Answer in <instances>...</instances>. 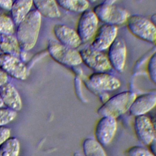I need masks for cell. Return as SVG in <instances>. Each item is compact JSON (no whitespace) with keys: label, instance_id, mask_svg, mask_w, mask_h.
<instances>
[{"label":"cell","instance_id":"52a82bcc","mask_svg":"<svg viewBox=\"0 0 156 156\" xmlns=\"http://www.w3.org/2000/svg\"><path fill=\"white\" fill-rule=\"evenodd\" d=\"M99 22V20L93 10H87L80 14L76 31L82 43L92 40L98 29Z\"/></svg>","mask_w":156,"mask_h":156},{"label":"cell","instance_id":"9c48e42d","mask_svg":"<svg viewBox=\"0 0 156 156\" xmlns=\"http://www.w3.org/2000/svg\"><path fill=\"white\" fill-rule=\"evenodd\" d=\"M118 32V26L103 24L98 27L92 39L90 46L100 51L108 49L117 38Z\"/></svg>","mask_w":156,"mask_h":156},{"label":"cell","instance_id":"9a60e30c","mask_svg":"<svg viewBox=\"0 0 156 156\" xmlns=\"http://www.w3.org/2000/svg\"><path fill=\"white\" fill-rule=\"evenodd\" d=\"M0 98L6 107L16 112L21 109V96L12 83L6 82L0 87Z\"/></svg>","mask_w":156,"mask_h":156},{"label":"cell","instance_id":"7a4b0ae2","mask_svg":"<svg viewBox=\"0 0 156 156\" xmlns=\"http://www.w3.org/2000/svg\"><path fill=\"white\" fill-rule=\"evenodd\" d=\"M131 91L119 93L108 99L98 109L97 113L101 116H110L116 119L127 112L136 98Z\"/></svg>","mask_w":156,"mask_h":156},{"label":"cell","instance_id":"8fae6325","mask_svg":"<svg viewBox=\"0 0 156 156\" xmlns=\"http://www.w3.org/2000/svg\"><path fill=\"white\" fill-rule=\"evenodd\" d=\"M107 57L112 66L115 70L119 73L124 71L126 58H127V47L124 40L118 37L108 49Z\"/></svg>","mask_w":156,"mask_h":156},{"label":"cell","instance_id":"3957f363","mask_svg":"<svg viewBox=\"0 0 156 156\" xmlns=\"http://www.w3.org/2000/svg\"><path fill=\"white\" fill-rule=\"evenodd\" d=\"M126 25L129 31L135 37L155 44L156 26L151 19L136 14L130 15Z\"/></svg>","mask_w":156,"mask_h":156},{"label":"cell","instance_id":"d6a6232c","mask_svg":"<svg viewBox=\"0 0 156 156\" xmlns=\"http://www.w3.org/2000/svg\"><path fill=\"white\" fill-rule=\"evenodd\" d=\"M73 156H84V155H83V154H80L79 152H75Z\"/></svg>","mask_w":156,"mask_h":156},{"label":"cell","instance_id":"ffe728a7","mask_svg":"<svg viewBox=\"0 0 156 156\" xmlns=\"http://www.w3.org/2000/svg\"><path fill=\"white\" fill-rule=\"evenodd\" d=\"M57 5L71 12L82 13L90 7L87 0H55Z\"/></svg>","mask_w":156,"mask_h":156},{"label":"cell","instance_id":"4fadbf2b","mask_svg":"<svg viewBox=\"0 0 156 156\" xmlns=\"http://www.w3.org/2000/svg\"><path fill=\"white\" fill-rule=\"evenodd\" d=\"M134 130L138 139L146 146H149L155 139L154 124L145 115L135 116Z\"/></svg>","mask_w":156,"mask_h":156},{"label":"cell","instance_id":"f546056e","mask_svg":"<svg viewBox=\"0 0 156 156\" xmlns=\"http://www.w3.org/2000/svg\"><path fill=\"white\" fill-rule=\"evenodd\" d=\"M149 149L154 155L156 156V138H155L149 144Z\"/></svg>","mask_w":156,"mask_h":156},{"label":"cell","instance_id":"83f0119b","mask_svg":"<svg viewBox=\"0 0 156 156\" xmlns=\"http://www.w3.org/2000/svg\"><path fill=\"white\" fill-rule=\"evenodd\" d=\"M13 0H0V9L10 11Z\"/></svg>","mask_w":156,"mask_h":156},{"label":"cell","instance_id":"1f68e13d","mask_svg":"<svg viewBox=\"0 0 156 156\" xmlns=\"http://www.w3.org/2000/svg\"><path fill=\"white\" fill-rule=\"evenodd\" d=\"M117 0H105L104 2L108 3V4H115V2Z\"/></svg>","mask_w":156,"mask_h":156},{"label":"cell","instance_id":"6da1fadb","mask_svg":"<svg viewBox=\"0 0 156 156\" xmlns=\"http://www.w3.org/2000/svg\"><path fill=\"white\" fill-rule=\"evenodd\" d=\"M41 17L37 10H32L17 26L15 36L22 51H29L35 46L41 27Z\"/></svg>","mask_w":156,"mask_h":156},{"label":"cell","instance_id":"d6986e66","mask_svg":"<svg viewBox=\"0 0 156 156\" xmlns=\"http://www.w3.org/2000/svg\"><path fill=\"white\" fill-rule=\"evenodd\" d=\"M0 50L4 54L18 57L21 52L18 41L13 34H0Z\"/></svg>","mask_w":156,"mask_h":156},{"label":"cell","instance_id":"ac0fdd59","mask_svg":"<svg viewBox=\"0 0 156 156\" xmlns=\"http://www.w3.org/2000/svg\"><path fill=\"white\" fill-rule=\"evenodd\" d=\"M33 0H13L10 15L15 24L18 26L31 11Z\"/></svg>","mask_w":156,"mask_h":156},{"label":"cell","instance_id":"484cf974","mask_svg":"<svg viewBox=\"0 0 156 156\" xmlns=\"http://www.w3.org/2000/svg\"><path fill=\"white\" fill-rule=\"evenodd\" d=\"M147 71L150 80L156 84V51L151 56L148 60Z\"/></svg>","mask_w":156,"mask_h":156},{"label":"cell","instance_id":"277c9868","mask_svg":"<svg viewBox=\"0 0 156 156\" xmlns=\"http://www.w3.org/2000/svg\"><path fill=\"white\" fill-rule=\"evenodd\" d=\"M93 11L99 20L104 24L116 26L126 24L130 15L126 9L115 4H108L105 2L96 5Z\"/></svg>","mask_w":156,"mask_h":156},{"label":"cell","instance_id":"7402d4cb","mask_svg":"<svg viewBox=\"0 0 156 156\" xmlns=\"http://www.w3.org/2000/svg\"><path fill=\"white\" fill-rule=\"evenodd\" d=\"M20 150V141L15 136H10L0 144V156H18Z\"/></svg>","mask_w":156,"mask_h":156},{"label":"cell","instance_id":"8992f818","mask_svg":"<svg viewBox=\"0 0 156 156\" xmlns=\"http://www.w3.org/2000/svg\"><path fill=\"white\" fill-rule=\"evenodd\" d=\"M82 62L95 72H107L112 69L107 55L91 46L79 51Z\"/></svg>","mask_w":156,"mask_h":156},{"label":"cell","instance_id":"e575fe53","mask_svg":"<svg viewBox=\"0 0 156 156\" xmlns=\"http://www.w3.org/2000/svg\"><path fill=\"white\" fill-rule=\"evenodd\" d=\"M90 3H93V2H94L96 0H87Z\"/></svg>","mask_w":156,"mask_h":156},{"label":"cell","instance_id":"f1b7e54d","mask_svg":"<svg viewBox=\"0 0 156 156\" xmlns=\"http://www.w3.org/2000/svg\"><path fill=\"white\" fill-rule=\"evenodd\" d=\"M8 80V76L7 74L4 72L2 70L0 69V87L7 82Z\"/></svg>","mask_w":156,"mask_h":156},{"label":"cell","instance_id":"44dd1931","mask_svg":"<svg viewBox=\"0 0 156 156\" xmlns=\"http://www.w3.org/2000/svg\"><path fill=\"white\" fill-rule=\"evenodd\" d=\"M82 150L84 156H107L103 146L92 138H87L83 140Z\"/></svg>","mask_w":156,"mask_h":156},{"label":"cell","instance_id":"2e32d148","mask_svg":"<svg viewBox=\"0 0 156 156\" xmlns=\"http://www.w3.org/2000/svg\"><path fill=\"white\" fill-rule=\"evenodd\" d=\"M156 106V94L145 93L136 96L129 110L133 116L144 115Z\"/></svg>","mask_w":156,"mask_h":156},{"label":"cell","instance_id":"30bf717a","mask_svg":"<svg viewBox=\"0 0 156 156\" xmlns=\"http://www.w3.org/2000/svg\"><path fill=\"white\" fill-rule=\"evenodd\" d=\"M116 130L117 122L115 118L102 116L95 126V139L103 146H107L114 138Z\"/></svg>","mask_w":156,"mask_h":156},{"label":"cell","instance_id":"7c38bea8","mask_svg":"<svg viewBox=\"0 0 156 156\" xmlns=\"http://www.w3.org/2000/svg\"><path fill=\"white\" fill-rule=\"evenodd\" d=\"M88 80L90 86L98 91H114L121 86L120 80L107 72H94L88 77Z\"/></svg>","mask_w":156,"mask_h":156},{"label":"cell","instance_id":"cb8c5ba5","mask_svg":"<svg viewBox=\"0 0 156 156\" xmlns=\"http://www.w3.org/2000/svg\"><path fill=\"white\" fill-rule=\"evenodd\" d=\"M17 112L7 107H0V126L12 122L16 116Z\"/></svg>","mask_w":156,"mask_h":156},{"label":"cell","instance_id":"d590c367","mask_svg":"<svg viewBox=\"0 0 156 156\" xmlns=\"http://www.w3.org/2000/svg\"><path fill=\"white\" fill-rule=\"evenodd\" d=\"M155 44H156V43H155Z\"/></svg>","mask_w":156,"mask_h":156},{"label":"cell","instance_id":"ba28073f","mask_svg":"<svg viewBox=\"0 0 156 156\" xmlns=\"http://www.w3.org/2000/svg\"><path fill=\"white\" fill-rule=\"evenodd\" d=\"M0 69L7 76L17 80H25L27 75V69L24 63L18 57L0 54Z\"/></svg>","mask_w":156,"mask_h":156},{"label":"cell","instance_id":"836d02e7","mask_svg":"<svg viewBox=\"0 0 156 156\" xmlns=\"http://www.w3.org/2000/svg\"><path fill=\"white\" fill-rule=\"evenodd\" d=\"M3 105H4L3 102H2V100H1V98H0V107H3Z\"/></svg>","mask_w":156,"mask_h":156},{"label":"cell","instance_id":"4dcf8cb0","mask_svg":"<svg viewBox=\"0 0 156 156\" xmlns=\"http://www.w3.org/2000/svg\"><path fill=\"white\" fill-rule=\"evenodd\" d=\"M151 21L153 22V23L155 24V26H156V13L153 14L151 16Z\"/></svg>","mask_w":156,"mask_h":156},{"label":"cell","instance_id":"5bb4252c","mask_svg":"<svg viewBox=\"0 0 156 156\" xmlns=\"http://www.w3.org/2000/svg\"><path fill=\"white\" fill-rule=\"evenodd\" d=\"M53 32L58 42L71 48L77 49L82 43L76 30L63 24H57L53 28Z\"/></svg>","mask_w":156,"mask_h":156},{"label":"cell","instance_id":"603a6c76","mask_svg":"<svg viewBox=\"0 0 156 156\" xmlns=\"http://www.w3.org/2000/svg\"><path fill=\"white\" fill-rule=\"evenodd\" d=\"M15 26L11 16L0 13V34H13Z\"/></svg>","mask_w":156,"mask_h":156},{"label":"cell","instance_id":"4316f807","mask_svg":"<svg viewBox=\"0 0 156 156\" xmlns=\"http://www.w3.org/2000/svg\"><path fill=\"white\" fill-rule=\"evenodd\" d=\"M10 136V129L7 127L0 126V144Z\"/></svg>","mask_w":156,"mask_h":156},{"label":"cell","instance_id":"e0dca14e","mask_svg":"<svg viewBox=\"0 0 156 156\" xmlns=\"http://www.w3.org/2000/svg\"><path fill=\"white\" fill-rule=\"evenodd\" d=\"M33 4L41 16L49 19H56L61 16L55 0H33Z\"/></svg>","mask_w":156,"mask_h":156},{"label":"cell","instance_id":"d4e9b609","mask_svg":"<svg viewBox=\"0 0 156 156\" xmlns=\"http://www.w3.org/2000/svg\"><path fill=\"white\" fill-rule=\"evenodd\" d=\"M126 156H154L152 152L147 149L140 146H134L126 151Z\"/></svg>","mask_w":156,"mask_h":156},{"label":"cell","instance_id":"5b68a950","mask_svg":"<svg viewBox=\"0 0 156 156\" xmlns=\"http://www.w3.org/2000/svg\"><path fill=\"white\" fill-rule=\"evenodd\" d=\"M47 48L52 59L62 65L74 67L82 63L80 52L76 49L69 48L52 40L48 41Z\"/></svg>","mask_w":156,"mask_h":156}]
</instances>
